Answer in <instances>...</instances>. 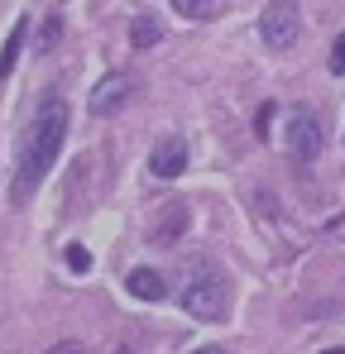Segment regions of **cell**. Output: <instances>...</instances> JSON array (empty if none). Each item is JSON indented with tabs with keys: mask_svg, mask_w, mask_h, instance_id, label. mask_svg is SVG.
<instances>
[{
	"mask_svg": "<svg viewBox=\"0 0 345 354\" xmlns=\"http://www.w3.org/2000/svg\"><path fill=\"white\" fill-rule=\"evenodd\" d=\"M48 354H87V350H82L77 340H62V345H53V350H48Z\"/></svg>",
	"mask_w": 345,
	"mask_h": 354,
	"instance_id": "cell-15",
	"label": "cell"
},
{
	"mask_svg": "<svg viewBox=\"0 0 345 354\" xmlns=\"http://www.w3.org/2000/svg\"><path fill=\"white\" fill-rule=\"evenodd\" d=\"M321 354H345V345H336V350H321Z\"/></svg>",
	"mask_w": 345,
	"mask_h": 354,
	"instance_id": "cell-17",
	"label": "cell"
},
{
	"mask_svg": "<svg viewBox=\"0 0 345 354\" xmlns=\"http://www.w3.org/2000/svg\"><path fill=\"white\" fill-rule=\"evenodd\" d=\"M177 15L182 19H216L221 5H211V0H177Z\"/></svg>",
	"mask_w": 345,
	"mask_h": 354,
	"instance_id": "cell-12",
	"label": "cell"
},
{
	"mask_svg": "<svg viewBox=\"0 0 345 354\" xmlns=\"http://www.w3.org/2000/svg\"><path fill=\"white\" fill-rule=\"evenodd\" d=\"M130 96H134V77H130V72H111V77L96 82V91H91V115H111Z\"/></svg>",
	"mask_w": 345,
	"mask_h": 354,
	"instance_id": "cell-6",
	"label": "cell"
},
{
	"mask_svg": "<svg viewBox=\"0 0 345 354\" xmlns=\"http://www.w3.org/2000/svg\"><path fill=\"white\" fill-rule=\"evenodd\" d=\"M24 34H29V19H19L15 29H10V39H5V48H0V82L15 72V62H19V48H24Z\"/></svg>",
	"mask_w": 345,
	"mask_h": 354,
	"instance_id": "cell-8",
	"label": "cell"
},
{
	"mask_svg": "<svg viewBox=\"0 0 345 354\" xmlns=\"http://www.w3.org/2000/svg\"><path fill=\"white\" fill-rule=\"evenodd\" d=\"M288 149H292L297 163H312L321 153V124H317L312 111H292L288 115Z\"/></svg>",
	"mask_w": 345,
	"mask_h": 354,
	"instance_id": "cell-4",
	"label": "cell"
},
{
	"mask_svg": "<svg viewBox=\"0 0 345 354\" xmlns=\"http://www.w3.org/2000/svg\"><path fill=\"white\" fill-rule=\"evenodd\" d=\"M57 39H62V15H44V24H39V34H34V48H39V53H53Z\"/></svg>",
	"mask_w": 345,
	"mask_h": 354,
	"instance_id": "cell-10",
	"label": "cell"
},
{
	"mask_svg": "<svg viewBox=\"0 0 345 354\" xmlns=\"http://www.w3.org/2000/svg\"><path fill=\"white\" fill-rule=\"evenodd\" d=\"M125 288L139 297V301H163L168 297V288H163V278L154 273V268H134L130 278H125Z\"/></svg>",
	"mask_w": 345,
	"mask_h": 354,
	"instance_id": "cell-7",
	"label": "cell"
},
{
	"mask_svg": "<svg viewBox=\"0 0 345 354\" xmlns=\"http://www.w3.org/2000/svg\"><path fill=\"white\" fill-rule=\"evenodd\" d=\"M182 168H187V144L177 134H163L154 144V153H149V173L159 182H172V177H182Z\"/></svg>",
	"mask_w": 345,
	"mask_h": 354,
	"instance_id": "cell-5",
	"label": "cell"
},
{
	"mask_svg": "<svg viewBox=\"0 0 345 354\" xmlns=\"http://www.w3.org/2000/svg\"><path fill=\"white\" fill-rule=\"evenodd\" d=\"M62 254H67V268H72V273H91V254H87V244H67Z\"/></svg>",
	"mask_w": 345,
	"mask_h": 354,
	"instance_id": "cell-13",
	"label": "cell"
},
{
	"mask_svg": "<svg viewBox=\"0 0 345 354\" xmlns=\"http://www.w3.org/2000/svg\"><path fill=\"white\" fill-rule=\"evenodd\" d=\"M331 72H341V77H345V34L336 39V48H331Z\"/></svg>",
	"mask_w": 345,
	"mask_h": 354,
	"instance_id": "cell-14",
	"label": "cell"
},
{
	"mask_svg": "<svg viewBox=\"0 0 345 354\" xmlns=\"http://www.w3.org/2000/svg\"><path fill=\"white\" fill-rule=\"evenodd\" d=\"M62 139H67V101H62V96H44L39 115H34L29 134H24L19 168H15V187H10V196H15V201H29V196H34V187H39L44 173L53 168Z\"/></svg>",
	"mask_w": 345,
	"mask_h": 354,
	"instance_id": "cell-1",
	"label": "cell"
},
{
	"mask_svg": "<svg viewBox=\"0 0 345 354\" xmlns=\"http://www.w3.org/2000/svg\"><path fill=\"white\" fill-rule=\"evenodd\" d=\"M115 354H134V350H115Z\"/></svg>",
	"mask_w": 345,
	"mask_h": 354,
	"instance_id": "cell-18",
	"label": "cell"
},
{
	"mask_svg": "<svg viewBox=\"0 0 345 354\" xmlns=\"http://www.w3.org/2000/svg\"><path fill=\"white\" fill-rule=\"evenodd\" d=\"M130 44H134V48H154V44H159V24H154L149 15H139V19L130 24Z\"/></svg>",
	"mask_w": 345,
	"mask_h": 354,
	"instance_id": "cell-11",
	"label": "cell"
},
{
	"mask_svg": "<svg viewBox=\"0 0 345 354\" xmlns=\"http://www.w3.org/2000/svg\"><path fill=\"white\" fill-rule=\"evenodd\" d=\"M192 354H226L221 345H202V350H192Z\"/></svg>",
	"mask_w": 345,
	"mask_h": 354,
	"instance_id": "cell-16",
	"label": "cell"
},
{
	"mask_svg": "<svg viewBox=\"0 0 345 354\" xmlns=\"http://www.w3.org/2000/svg\"><path fill=\"white\" fill-rule=\"evenodd\" d=\"M182 306H187V316H197V321H221L230 311V292H226V283H221L216 273H202V278H192V283L182 288Z\"/></svg>",
	"mask_w": 345,
	"mask_h": 354,
	"instance_id": "cell-2",
	"label": "cell"
},
{
	"mask_svg": "<svg viewBox=\"0 0 345 354\" xmlns=\"http://www.w3.org/2000/svg\"><path fill=\"white\" fill-rule=\"evenodd\" d=\"M182 230H187V206H182V201H172L168 211H163V225H154V239H159V244H172Z\"/></svg>",
	"mask_w": 345,
	"mask_h": 354,
	"instance_id": "cell-9",
	"label": "cell"
},
{
	"mask_svg": "<svg viewBox=\"0 0 345 354\" xmlns=\"http://www.w3.org/2000/svg\"><path fill=\"white\" fill-rule=\"evenodd\" d=\"M259 34H264L269 48H292L297 34H302V15H297V5H269L264 19H259Z\"/></svg>",
	"mask_w": 345,
	"mask_h": 354,
	"instance_id": "cell-3",
	"label": "cell"
}]
</instances>
